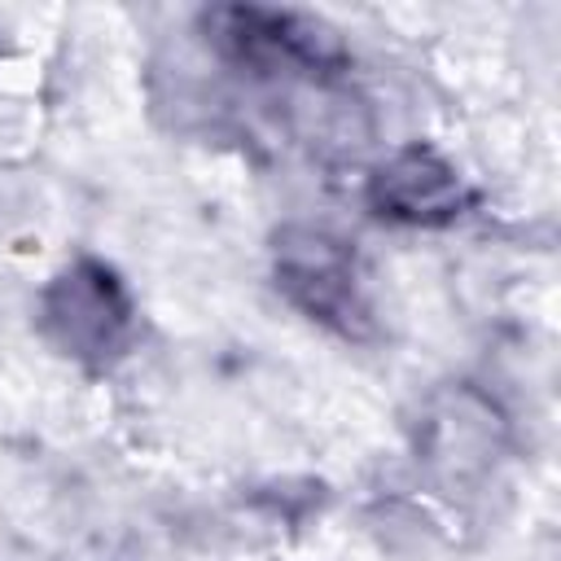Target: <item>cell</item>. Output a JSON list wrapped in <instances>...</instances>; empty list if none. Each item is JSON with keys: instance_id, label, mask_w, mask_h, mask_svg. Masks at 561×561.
I'll return each instance as SVG.
<instances>
[{"instance_id": "obj_1", "label": "cell", "mask_w": 561, "mask_h": 561, "mask_svg": "<svg viewBox=\"0 0 561 561\" xmlns=\"http://www.w3.org/2000/svg\"><path fill=\"white\" fill-rule=\"evenodd\" d=\"M377 193L390 206V215L408 219H443L456 206V180L430 153H403L390 171H381Z\"/></svg>"}]
</instances>
